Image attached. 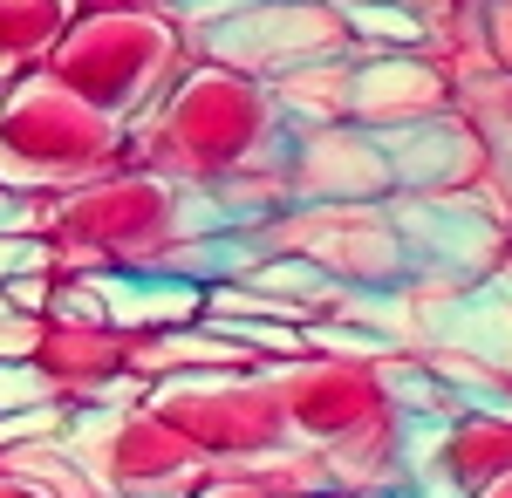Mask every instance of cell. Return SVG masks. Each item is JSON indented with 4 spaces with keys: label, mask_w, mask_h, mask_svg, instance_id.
Here are the masks:
<instances>
[{
    "label": "cell",
    "mask_w": 512,
    "mask_h": 498,
    "mask_svg": "<svg viewBox=\"0 0 512 498\" xmlns=\"http://www.w3.org/2000/svg\"><path fill=\"white\" fill-rule=\"evenodd\" d=\"M0 403H48V376H41L35 362H0Z\"/></svg>",
    "instance_id": "obj_1"
},
{
    "label": "cell",
    "mask_w": 512,
    "mask_h": 498,
    "mask_svg": "<svg viewBox=\"0 0 512 498\" xmlns=\"http://www.w3.org/2000/svg\"><path fill=\"white\" fill-rule=\"evenodd\" d=\"M355 21H362V28H376V35L417 41V21H403V14H369V7H355Z\"/></svg>",
    "instance_id": "obj_2"
},
{
    "label": "cell",
    "mask_w": 512,
    "mask_h": 498,
    "mask_svg": "<svg viewBox=\"0 0 512 498\" xmlns=\"http://www.w3.org/2000/svg\"><path fill=\"white\" fill-rule=\"evenodd\" d=\"M7 267H41V246H0V273Z\"/></svg>",
    "instance_id": "obj_3"
}]
</instances>
